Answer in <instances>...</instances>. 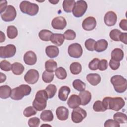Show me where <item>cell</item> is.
I'll list each match as a JSON object with an SVG mask.
<instances>
[{"mask_svg": "<svg viewBox=\"0 0 127 127\" xmlns=\"http://www.w3.org/2000/svg\"><path fill=\"white\" fill-rule=\"evenodd\" d=\"M105 108L115 111L120 110L125 106V102L121 97H105L102 101Z\"/></svg>", "mask_w": 127, "mask_h": 127, "instance_id": "obj_1", "label": "cell"}, {"mask_svg": "<svg viewBox=\"0 0 127 127\" xmlns=\"http://www.w3.org/2000/svg\"><path fill=\"white\" fill-rule=\"evenodd\" d=\"M49 99L47 93L45 90L37 91L35 99L33 102V107L37 110L41 111L45 109L47 106V101Z\"/></svg>", "mask_w": 127, "mask_h": 127, "instance_id": "obj_2", "label": "cell"}, {"mask_svg": "<svg viewBox=\"0 0 127 127\" xmlns=\"http://www.w3.org/2000/svg\"><path fill=\"white\" fill-rule=\"evenodd\" d=\"M31 88L27 84H21L12 89L10 98L13 100H21L24 96L30 94Z\"/></svg>", "mask_w": 127, "mask_h": 127, "instance_id": "obj_3", "label": "cell"}, {"mask_svg": "<svg viewBox=\"0 0 127 127\" xmlns=\"http://www.w3.org/2000/svg\"><path fill=\"white\" fill-rule=\"evenodd\" d=\"M111 82L113 84L115 90L118 93H123L127 89V79L120 75L112 76L111 78Z\"/></svg>", "mask_w": 127, "mask_h": 127, "instance_id": "obj_4", "label": "cell"}, {"mask_svg": "<svg viewBox=\"0 0 127 127\" xmlns=\"http://www.w3.org/2000/svg\"><path fill=\"white\" fill-rule=\"evenodd\" d=\"M19 8L22 13L30 16L36 15L39 11V6L37 4L26 0L22 1L20 3Z\"/></svg>", "mask_w": 127, "mask_h": 127, "instance_id": "obj_5", "label": "cell"}, {"mask_svg": "<svg viewBox=\"0 0 127 127\" xmlns=\"http://www.w3.org/2000/svg\"><path fill=\"white\" fill-rule=\"evenodd\" d=\"M87 9V4L84 0H78L76 2L72 10L73 15L76 17H80L85 13Z\"/></svg>", "mask_w": 127, "mask_h": 127, "instance_id": "obj_6", "label": "cell"}, {"mask_svg": "<svg viewBox=\"0 0 127 127\" xmlns=\"http://www.w3.org/2000/svg\"><path fill=\"white\" fill-rule=\"evenodd\" d=\"M16 52V48L14 45L8 44L5 46L0 47V57L8 58L13 57Z\"/></svg>", "mask_w": 127, "mask_h": 127, "instance_id": "obj_7", "label": "cell"}, {"mask_svg": "<svg viewBox=\"0 0 127 127\" xmlns=\"http://www.w3.org/2000/svg\"><path fill=\"white\" fill-rule=\"evenodd\" d=\"M16 11L15 7L11 5L7 6L6 10L0 14L2 19L6 22L12 21L15 19L16 16Z\"/></svg>", "mask_w": 127, "mask_h": 127, "instance_id": "obj_8", "label": "cell"}, {"mask_svg": "<svg viewBox=\"0 0 127 127\" xmlns=\"http://www.w3.org/2000/svg\"><path fill=\"white\" fill-rule=\"evenodd\" d=\"M86 111L78 107L73 109L71 113V120L75 123H79L86 117Z\"/></svg>", "mask_w": 127, "mask_h": 127, "instance_id": "obj_9", "label": "cell"}, {"mask_svg": "<svg viewBox=\"0 0 127 127\" xmlns=\"http://www.w3.org/2000/svg\"><path fill=\"white\" fill-rule=\"evenodd\" d=\"M82 47L78 43H73L70 45L68 48V53L71 57L79 58L82 56Z\"/></svg>", "mask_w": 127, "mask_h": 127, "instance_id": "obj_10", "label": "cell"}, {"mask_svg": "<svg viewBox=\"0 0 127 127\" xmlns=\"http://www.w3.org/2000/svg\"><path fill=\"white\" fill-rule=\"evenodd\" d=\"M39 78V73L38 71L34 69L29 70L25 74L24 79L26 82L28 84H34L36 83Z\"/></svg>", "mask_w": 127, "mask_h": 127, "instance_id": "obj_11", "label": "cell"}, {"mask_svg": "<svg viewBox=\"0 0 127 127\" xmlns=\"http://www.w3.org/2000/svg\"><path fill=\"white\" fill-rule=\"evenodd\" d=\"M67 22L64 17L63 16H58L55 17L52 21L51 25L54 29L58 30H63L66 26Z\"/></svg>", "mask_w": 127, "mask_h": 127, "instance_id": "obj_12", "label": "cell"}, {"mask_svg": "<svg viewBox=\"0 0 127 127\" xmlns=\"http://www.w3.org/2000/svg\"><path fill=\"white\" fill-rule=\"evenodd\" d=\"M97 21L96 19L92 16H89L85 18L82 23V27L85 30L91 31L96 26Z\"/></svg>", "mask_w": 127, "mask_h": 127, "instance_id": "obj_13", "label": "cell"}, {"mask_svg": "<svg viewBox=\"0 0 127 127\" xmlns=\"http://www.w3.org/2000/svg\"><path fill=\"white\" fill-rule=\"evenodd\" d=\"M23 61L27 65H34L37 62V56L33 51H27L24 55Z\"/></svg>", "mask_w": 127, "mask_h": 127, "instance_id": "obj_14", "label": "cell"}, {"mask_svg": "<svg viewBox=\"0 0 127 127\" xmlns=\"http://www.w3.org/2000/svg\"><path fill=\"white\" fill-rule=\"evenodd\" d=\"M117 14L112 11L107 12L104 16V22L108 26H114L117 22Z\"/></svg>", "mask_w": 127, "mask_h": 127, "instance_id": "obj_15", "label": "cell"}, {"mask_svg": "<svg viewBox=\"0 0 127 127\" xmlns=\"http://www.w3.org/2000/svg\"><path fill=\"white\" fill-rule=\"evenodd\" d=\"M57 118L61 121H65L68 118V110L64 106L58 107L56 111Z\"/></svg>", "mask_w": 127, "mask_h": 127, "instance_id": "obj_16", "label": "cell"}, {"mask_svg": "<svg viewBox=\"0 0 127 127\" xmlns=\"http://www.w3.org/2000/svg\"><path fill=\"white\" fill-rule=\"evenodd\" d=\"M67 104L70 108L75 109L81 105L80 99L77 95L72 94L69 98Z\"/></svg>", "mask_w": 127, "mask_h": 127, "instance_id": "obj_17", "label": "cell"}, {"mask_svg": "<svg viewBox=\"0 0 127 127\" xmlns=\"http://www.w3.org/2000/svg\"><path fill=\"white\" fill-rule=\"evenodd\" d=\"M78 96L79 97L81 101V105L85 106L88 104L91 100V94L88 90H83L81 91Z\"/></svg>", "mask_w": 127, "mask_h": 127, "instance_id": "obj_18", "label": "cell"}, {"mask_svg": "<svg viewBox=\"0 0 127 127\" xmlns=\"http://www.w3.org/2000/svg\"><path fill=\"white\" fill-rule=\"evenodd\" d=\"M70 92V89L67 86H62L59 90L58 97L62 101H65L67 99L69 94Z\"/></svg>", "mask_w": 127, "mask_h": 127, "instance_id": "obj_19", "label": "cell"}, {"mask_svg": "<svg viewBox=\"0 0 127 127\" xmlns=\"http://www.w3.org/2000/svg\"><path fill=\"white\" fill-rule=\"evenodd\" d=\"M50 41L57 46H61L64 41V34L59 33H53L50 38Z\"/></svg>", "mask_w": 127, "mask_h": 127, "instance_id": "obj_20", "label": "cell"}, {"mask_svg": "<svg viewBox=\"0 0 127 127\" xmlns=\"http://www.w3.org/2000/svg\"><path fill=\"white\" fill-rule=\"evenodd\" d=\"M86 78L88 82L93 86L98 85L101 80L100 75L98 73H89L87 75Z\"/></svg>", "mask_w": 127, "mask_h": 127, "instance_id": "obj_21", "label": "cell"}, {"mask_svg": "<svg viewBox=\"0 0 127 127\" xmlns=\"http://www.w3.org/2000/svg\"><path fill=\"white\" fill-rule=\"evenodd\" d=\"M45 52L46 55L50 58H54L57 57L59 53V48L54 45H50L46 48Z\"/></svg>", "mask_w": 127, "mask_h": 127, "instance_id": "obj_22", "label": "cell"}, {"mask_svg": "<svg viewBox=\"0 0 127 127\" xmlns=\"http://www.w3.org/2000/svg\"><path fill=\"white\" fill-rule=\"evenodd\" d=\"M108 46V42L105 39H101L96 42L94 50L97 52H102L105 51Z\"/></svg>", "mask_w": 127, "mask_h": 127, "instance_id": "obj_23", "label": "cell"}, {"mask_svg": "<svg viewBox=\"0 0 127 127\" xmlns=\"http://www.w3.org/2000/svg\"><path fill=\"white\" fill-rule=\"evenodd\" d=\"M11 89L7 85H4L0 87V97L1 99H5L10 97Z\"/></svg>", "mask_w": 127, "mask_h": 127, "instance_id": "obj_24", "label": "cell"}, {"mask_svg": "<svg viewBox=\"0 0 127 127\" xmlns=\"http://www.w3.org/2000/svg\"><path fill=\"white\" fill-rule=\"evenodd\" d=\"M124 53L123 51L120 48H115L114 49L111 53V59L120 62L122 61L124 58Z\"/></svg>", "mask_w": 127, "mask_h": 127, "instance_id": "obj_25", "label": "cell"}, {"mask_svg": "<svg viewBox=\"0 0 127 127\" xmlns=\"http://www.w3.org/2000/svg\"><path fill=\"white\" fill-rule=\"evenodd\" d=\"M76 2L74 0H64L63 2V7L64 11L67 13L72 12Z\"/></svg>", "mask_w": 127, "mask_h": 127, "instance_id": "obj_26", "label": "cell"}, {"mask_svg": "<svg viewBox=\"0 0 127 127\" xmlns=\"http://www.w3.org/2000/svg\"><path fill=\"white\" fill-rule=\"evenodd\" d=\"M24 70L23 65L20 63L14 62L12 64L11 70L13 74L15 75H20L21 74Z\"/></svg>", "mask_w": 127, "mask_h": 127, "instance_id": "obj_27", "label": "cell"}, {"mask_svg": "<svg viewBox=\"0 0 127 127\" xmlns=\"http://www.w3.org/2000/svg\"><path fill=\"white\" fill-rule=\"evenodd\" d=\"M57 63L53 60L50 59L47 61L45 64V68L47 71L50 72H54L57 68Z\"/></svg>", "mask_w": 127, "mask_h": 127, "instance_id": "obj_28", "label": "cell"}, {"mask_svg": "<svg viewBox=\"0 0 127 127\" xmlns=\"http://www.w3.org/2000/svg\"><path fill=\"white\" fill-rule=\"evenodd\" d=\"M40 118L44 122H51L54 119L53 112L50 110H44L40 115Z\"/></svg>", "mask_w": 127, "mask_h": 127, "instance_id": "obj_29", "label": "cell"}, {"mask_svg": "<svg viewBox=\"0 0 127 127\" xmlns=\"http://www.w3.org/2000/svg\"><path fill=\"white\" fill-rule=\"evenodd\" d=\"M53 33L49 30L43 29L39 33V37L40 39L44 41H50V38Z\"/></svg>", "mask_w": 127, "mask_h": 127, "instance_id": "obj_30", "label": "cell"}, {"mask_svg": "<svg viewBox=\"0 0 127 127\" xmlns=\"http://www.w3.org/2000/svg\"><path fill=\"white\" fill-rule=\"evenodd\" d=\"M70 70L72 74L77 75L79 74L82 70L81 64L78 62H73L70 65Z\"/></svg>", "mask_w": 127, "mask_h": 127, "instance_id": "obj_31", "label": "cell"}, {"mask_svg": "<svg viewBox=\"0 0 127 127\" xmlns=\"http://www.w3.org/2000/svg\"><path fill=\"white\" fill-rule=\"evenodd\" d=\"M114 120L116 121L119 124H125L127 123V115L122 112H117L113 116Z\"/></svg>", "mask_w": 127, "mask_h": 127, "instance_id": "obj_32", "label": "cell"}, {"mask_svg": "<svg viewBox=\"0 0 127 127\" xmlns=\"http://www.w3.org/2000/svg\"><path fill=\"white\" fill-rule=\"evenodd\" d=\"M18 35L17 28L14 25H9L7 28V35L8 38L13 39L15 38Z\"/></svg>", "mask_w": 127, "mask_h": 127, "instance_id": "obj_33", "label": "cell"}, {"mask_svg": "<svg viewBox=\"0 0 127 127\" xmlns=\"http://www.w3.org/2000/svg\"><path fill=\"white\" fill-rule=\"evenodd\" d=\"M72 85L75 89L80 92L84 90L86 88V85L85 83L79 79L74 80L73 81Z\"/></svg>", "mask_w": 127, "mask_h": 127, "instance_id": "obj_34", "label": "cell"}, {"mask_svg": "<svg viewBox=\"0 0 127 127\" xmlns=\"http://www.w3.org/2000/svg\"><path fill=\"white\" fill-rule=\"evenodd\" d=\"M55 72L56 77L60 79L64 80L66 78L67 72L65 69L62 67H59L57 68Z\"/></svg>", "mask_w": 127, "mask_h": 127, "instance_id": "obj_35", "label": "cell"}, {"mask_svg": "<svg viewBox=\"0 0 127 127\" xmlns=\"http://www.w3.org/2000/svg\"><path fill=\"white\" fill-rule=\"evenodd\" d=\"M45 90L47 93L48 98L49 99H51L54 97L55 94L56 93L57 87L54 84H50L46 87Z\"/></svg>", "mask_w": 127, "mask_h": 127, "instance_id": "obj_36", "label": "cell"}, {"mask_svg": "<svg viewBox=\"0 0 127 127\" xmlns=\"http://www.w3.org/2000/svg\"><path fill=\"white\" fill-rule=\"evenodd\" d=\"M122 32L118 29H114L112 30L109 34L110 38L114 41H120V37Z\"/></svg>", "mask_w": 127, "mask_h": 127, "instance_id": "obj_37", "label": "cell"}, {"mask_svg": "<svg viewBox=\"0 0 127 127\" xmlns=\"http://www.w3.org/2000/svg\"><path fill=\"white\" fill-rule=\"evenodd\" d=\"M54 77V74L53 72H50L46 70L44 71L42 74V79L45 83L51 82L53 80Z\"/></svg>", "mask_w": 127, "mask_h": 127, "instance_id": "obj_38", "label": "cell"}, {"mask_svg": "<svg viewBox=\"0 0 127 127\" xmlns=\"http://www.w3.org/2000/svg\"><path fill=\"white\" fill-rule=\"evenodd\" d=\"M37 113V110L33 107L29 106L24 110L23 114L25 117H29L36 115Z\"/></svg>", "mask_w": 127, "mask_h": 127, "instance_id": "obj_39", "label": "cell"}, {"mask_svg": "<svg viewBox=\"0 0 127 127\" xmlns=\"http://www.w3.org/2000/svg\"><path fill=\"white\" fill-rule=\"evenodd\" d=\"M93 109L95 112H105L106 109L105 108L103 103L100 100L96 101L93 105Z\"/></svg>", "mask_w": 127, "mask_h": 127, "instance_id": "obj_40", "label": "cell"}, {"mask_svg": "<svg viewBox=\"0 0 127 127\" xmlns=\"http://www.w3.org/2000/svg\"><path fill=\"white\" fill-rule=\"evenodd\" d=\"M11 66L10 63L6 60H2L0 63V69L5 71H9L11 69Z\"/></svg>", "mask_w": 127, "mask_h": 127, "instance_id": "obj_41", "label": "cell"}, {"mask_svg": "<svg viewBox=\"0 0 127 127\" xmlns=\"http://www.w3.org/2000/svg\"><path fill=\"white\" fill-rule=\"evenodd\" d=\"M64 38L69 41L73 40L76 37V33L72 29H67L66 30L64 34Z\"/></svg>", "mask_w": 127, "mask_h": 127, "instance_id": "obj_42", "label": "cell"}, {"mask_svg": "<svg viewBox=\"0 0 127 127\" xmlns=\"http://www.w3.org/2000/svg\"><path fill=\"white\" fill-rule=\"evenodd\" d=\"M96 41L92 39H88L85 42V47L86 49L90 51H93L94 50V46Z\"/></svg>", "mask_w": 127, "mask_h": 127, "instance_id": "obj_43", "label": "cell"}, {"mask_svg": "<svg viewBox=\"0 0 127 127\" xmlns=\"http://www.w3.org/2000/svg\"><path fill=\"white\" fill-rule=\"evenodd\" d=\"M100 60L98 58H95L92 60L88 64V67L91 70H96L98 68V65Z\"/></svg>", "mask_w": 127, "mask_h": 127, "instance_id": "obj_44", "label": "cell"}, {"mask_svg": "<svg viewBox=\"0 0 127 127\" xmlns=\"http://www.w3.org/2000/svg\"><path fill=\"white\" fill-rule=\"evenodd\" d=\"M40 123V120L38 117H33L29 119L28 126L30 127H38Z\"/></svg>", "mask_w": 127, "mask_h": 127, "instance_id": "obj_45", "label": "cell"}, {"mask_svg": "<svg viewBox=\"0 0 127 127\" xmlns=\"http://www.w3.org/2000/svg\"><path fill=\"white\" fill-rule=\"evenodd\" d=\"M108 68V61L106 59H102L99 61L98 68L101 71H104Z\"/></svg>", "mask_w": 127, "mask_h": 127, "instance_id": "obj_46", "label": "cell"}, {"mask_svg": "<svg viewBox=\"0 0 127 127\" xmlns=\"http://www.w3.org/2000/svg\"><path fill=\"white\" fill-rule=\"evenodd\" d=\"M104 127H119L120 124L118 123L115 120L109 119L106 121L104 124Z\"/></svg>", "mask_w": 127, "mask_h": 127, "instance_id": "obj_47", "label": "cell"}, {"mask_svg": "<svg viewBox=\"0 0 127 127\" xmlns=\"http://www.w3.org/2000/svg\"><path fill=\"white\" fill-rule=\"evenodd\" d=\"M109 65L112 70H115L119 68L120 63V62L115 61L111 59L109 62Z\"/></svg>", "mask_w": 127, "mask_h": 127, "instance_id": "obj_48", "label": "cell"}, {"mask_svg": "<svg viewBox=\"0 0 127 127\" xmlns=\"http://www.w3.org/2000/svg\"><path fill=\"white\" fill-rule=\"evenodd\" d=\"M7 2L6 0H2L0 2V14L3 13L7 8Z\"/></svg>", "mask_w": 127, "mask_h": 127, "instance_id": "obj_49", "label": "cell"}, {"mask_svg": "<svg viewBox=\"0 0 127 127\" xmlns=\"http://www.w3.org/2000/svg\"><path fill=\"white\" fill-rule=\"evenodd\" d=\"M127 20L126 19H122L119 23V26L120 27L123 29V30L127 31Z\"/></svg>", "mask_w": 127, "mask_h": 127, "instance_id": "obj_50", "label": "cell"}, {"mask_svg": "<svg viewBox=\"0 0 127 127\" xmlns=\"http://www.w3.org/2000/svg\"><path fill=\"white\" fill-rule=\"evenodd\" d=\"M120 41L124 43L125 44H127V33H122L120 37Z\"/></svg>", "mask_w": 127, "mask_h": 127, "instance_id": "obj_51", "label": "cell"}, {"mask_svg": "<svg viewBox=\"0 0 127 127\" xmlns=\"http://www.w3.org/2000/svg\"><path fill=\"white\" fill-rule=\"evenodd\" d=\"M0 42L2 43L4 42L5 40V36L4 33L2 32V31H0Z\"/></svg>", "mask_w": 127, "mask_h": 127, "instance_id": "obj_52", "label": "cell"}, {"mask_svg": "<svg viewBox=\"0 0 127 127\" xmlns=\"http://www.w3.org/2000/svg\"><path fill=\"white\" fill-rule=\"evenodd\" d=\"M6 77L5 75L2 72H0V83H2L3 82H4L6 80Z\"/></svg>", "mask_w": 127, "mask_h": 127, "instance_id": "obj_53", "label": "cell"}, {"mask_svg": "<svg viewBox=\"0 0 127 127\" xmlns=\"http://www.w3.org/2000/svg\"><path fill=\"white\" fill-rule=\"evenodd\" d=\"M50 3H51L52 4H56L58 2H59V0H49V1Z\"/></svg>", "mask_w": 127, "mask_h": 127, "instance_id": "obj_54", "label": "cell"}]
</instances>
